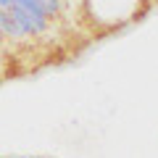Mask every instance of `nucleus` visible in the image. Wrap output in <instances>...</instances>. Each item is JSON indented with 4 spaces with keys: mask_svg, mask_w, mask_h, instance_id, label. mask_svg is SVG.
<instances>
[{
    "mask_svg": "<svg viewBox=\"0 0 158 158\" xmlns=\"http://www.w3.org/2000/svg\"><path fill=\"white\" fill-rule=\"evenodd\" d=\"M11 16L21 24V29L27 32V37H34V34H42L50 24V19L42 16V13H34V11H27V8H19V6H11L8 8Z\"/></svg>",
    "mask_w": 158,
    "mask_h": 158,
    "instance_id": "1",
    "label": "nucleus"
},
{
    "mask_svg": "<svg viewBox=\"0 0 158 158\" xmlns=\"http://www.w3.org/2000/svg\"><path fill=\"white\" fill-rule=\"evenodd\" d=\"M0 27H3V37H13V40L27 37V32H24L21 24L11 16V11H0Z\"/></svg>",
    "mask_w": 158,
    "mask_h": 158,
    "instance_id": "2",
    "label": "nucleus"
},
{
    "mask_svg": "<svg viewBox=\"0 0 158 158\" xmlns=\"http://www.w3.org/2000/svg\"><path fill=\"white\" fill-rule=\"evenodd\" d=\"M13 6V0H0V11H8Z\"/></svg>",
    "mask_w": 158,
    "mask_h": 158,
    "instance_id": "3",
    "label": "nucleus"
},
{
    "mask_svg": "<svg viewBox=\"0 0 158 158\" xmlns=\"http://www.w3.org/2000/svg\"><path fill=\"white\" fill-rule=\"evenodd\" d=\"M0 37H3V27H0Z\"/></svg>",
    "mask_w": 158,
    "mask_h": 158,
    "instance_id": "4",
    "label": "nucleus"
}]
</instances>
